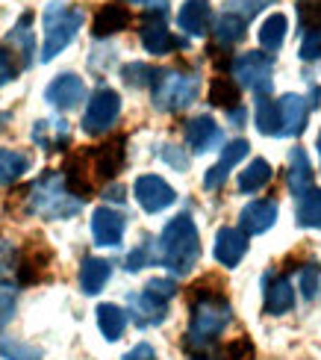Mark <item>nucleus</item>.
Segmentation results:
<instances>
[{
	"label": "nucleus",
	"instance_id": "nucleus-1",
	"mask_svg": "<svg viewBox=\"0 0 321 360\" xmlns=\"http://www.w3.org/2000/svg\"><path fill=\"white\" fill-rule=\"evenodd\" d=\"M159 260L174 275H189L197 266V260H201V236H197L192 216L180 213L165 224L159 236Z\"/></svg>",
	"mask_w": 321,
	"mask_h": 360
},
{
	"label": "nucleus",
	"instance_id": "nucleus-2",
	"mask_svg": "<svg viewBox=\"0 0 321 360\" xmlns=\"http://www.w3.org/2000/svg\"><path fill=\"white\" fill-rule=\"evenodd\" d=\"M27 207H30V213H36L41 219H68L83 207V201L74 198L68 192L63 174L48 172L30 186V204Z\"/></svg>",
	"mask_w": 321,
	"mask_h": 360
},
{
	"label": "nucleus",
	"instance_id": "nucleus-3",
	"mask_svg": "<svg viewBox=\"0 0 321 360\" xmlns=\"http://www.w3.org/2000/svg\"><path fill=\"white\" fill-rule=\"evenodd\" d=\"M230 325V304L227 298H195L192 304V319L186 331V346L204 349L209 342H216V337Z\"/></svg>",
	"mask_w": 321,
	"mask_h": 360
},
{
	"label": "nucleus",
	"instance_id": "nucleus-4",
	"mask_svg": "<svg viewBox=\"0 0 321 360\" xmlns=\"http://www.w3.org/2000/svg\"><path fill=\"white\" fill-rule=\"evenodd\" d=\"M83 27V9H71L65 4H51L44 12V44H41V63H51L63 53Z\"/></svg>",
	"mask_w": 321,
	"mask_h": 360
},
{
	"label": "nucleus",
	"instance_id": "nucleus-5",
	"mask_svg": "<svg viewBox=\"0 0 321 360\" xmlns=\"http://www.w3.org/2000/svg\"><path fill=\"white\" fill-rule=\"evenodd\" d=\"M154 107L162 112H180L189 103L197 101L201 92V80L195 74H180V71H159L154 80Z\"/></svg>",
	"mask_w": 321,
	"mask_h": 360
},
{
	"label": "nucleus",
	"instance_id": "nucleus-6",
	"mask_svg": "<svg viewBox=\"0 0 321 360\" xmlns=\"http://www.w3.org/2000/svg\"><path fill=\"white\" fill-rule=\"evenodd\" d=\"M230 71L236 77V86L251 89L256 95H268L271 92V74H274V59L268 53H259V51H248V53H239Z\"/></svg>",
	"mask_w": 321,
	"mask_h": 360
},
{
	"label": "nucleus",
	"instance_id": "nucleus-7",
	"mask_svg": "<svg viewBox=\"0 0 321 360\" xmlns=\"http://www.w3.org/2000/svg\"><path fill=\"white\" fill-rule=\"evenodd\" d=\"M118 112H121L118 92H112V89H98L83 112V130L89 136H100V133H106L118 122Z\"/></svg>",
	"mask_w": 321,
	"mask_h": 360
},
{
	"label": "nucleus",
	"instance_id": "nucleus-8",
	"mask_svg": "<svg viewBox=\"0 0 321 360\" xmlns=\"http://www.w3.org/2000/svg\"><path fill=\"white\" fill-rule=\"evenodd\" d=\"M133 195H136V201L142 204L145 213H159V210L171 207L174 198H177L174 189L168 186L159 174H142L133 184Z\"/></svg>",
	"mask_w": 321,
	"mask_h": 360
},
{
	"label": "nucleus",
	"instance_id": "nucleus-9",
	"mask_svg": "<svg viewBox=\"0 0 321 360\" xmlns=\"http://www.w3.org/2000/svg\"><path fill=\"white\" fill-rule=\"evenodd\" d=\"M44 98H48L51 107L68 112L86 101V83L77 77V74H59V77L44 89Z\"/></svg>",
	"mask_w": 321,
	"mask_h": 360
},
{
	"label": "nucleus",
	"instance_id": "nucleus-10",
	"mask_svg": "<svg viewBox=\"0 0 321 360\" xmlns=\"http://www.w3.org/2000/svg\"><path fill=\"white\" fill-rule=\"evenodd\" d=\"M91 162V177L98 180H112L121 169H124V136H115L106 145L95 148L91 154H86Z\"/></svg>",
	"mask_w": 321,
	"mask_h": 360
},
{
	"label": "nucleus",
	"instance_id": "nucleus-11",
	"mask_svg": "<svg viewBox=\"0 0 321 360\" xmlns=\"http://www.w3.org/2000/svg\"><path fill=\"white\" fill-rule=\"evenodd\" d=\"M124 228H127L124 216L115 213L110 207H98L95 216H91V233H95L98 245H106V248L118 245L121 239H124Z\"/></svg>",
	"mask_w": 321,
	"mask_h": 360
},
{
	"label": "nucleus",
	"instance_id": "nucleus-12",
	"mask_svg": "<svg viewBox=\"0 0 321 360\" xmlns=\"http://www.w3.org/2000/svg\"><path fill=\"white\" fill-rule=\"evenodd\" d=\"M277 112H280V136H301L310 118V103L301 95H283L277 101Z\"/></svg>",
	"mask_w": 321,
	"mask_h": 360
},
{
	"label": "nucleus",
	"instance_id": "nucleus-13",
	"mask_svg": "<svg viewBox=\"0 0 321 360\" xmlns=\"http://www.w3.org/2000/svg\"><path fill=\"white\" fill-rule=\"evenodd\" d=\"M248 148H251L248 139H233V142H227V145H224V151H221V160L207 172L204 186H207V189H218V186H224V180L230 177V172H233L236 162H242L244 157H248Z\"/></svg>",
	"mask_w": 321,
	"mask_h": 360
},
{
	"label": "nucleus",
	"instance_id": "nucleus-14",
	"mask_svg": "<svg viewBox=\"0 0 321 360\" xmlns=\"http://www.w3.org/2000/svg\"><path fill=\"white\" fill-rule=\"evenodd\" d=\"M274 221H277V201H274V198L271 201H251L239 213V224H242L244 236L266 233Z\"/></svg>",
	"mask_w": 321,
	"mask_h": 360
},
{
	"label": "nucleus",
	"instance_id": "nucleus-15",
	"mask_svg": "<svg viewBox=\"0 0 321 360\" xmlns=\"http://www.w3.org/2000/svg\"><path fill=\"white\" fill-rule=\"evenodd\" d=\"M186 142L195 154H204V151H212L216 145L224 142V133L209 115H197L186 124Z\"/></svg>",
	"mask_w": 321,
	"mask_h": 360
},
{
	"label": "nucleus",
	"instance_id": "nucleus-16",
	"mask_svg": "<svg viewBox=\"0 0 321 360\" xmlns=\"http://www.w3.org/2000/svg\"><path fill=\"white\" fill-rule=\"evenodd\" d=\"M177 24L189 36H207L212 24V6L209 0H186L177 12Z\"/></svg>",
	"mask_w": 321,
	"mask_h": 360
},
{
	"label": "nucleus",
	"instance_id": "nucleus-17",
	"mask_svg": "<svg viewBox=\"0 0 321 360\" xmlns=\"http://www.w3.org/2000/svg\"><path fill=\"white\" fill-rule=\"evenodd\" d=\"M244 251H248V236L236 228H221L216 233V260L227 269H233L242 263Z\"/></svg>",
	"mask_w": 321,
	"mask_h": 360
},
{
	"label": "nucleus",
	"instance_id": "nucleus-18",
	"mask_svg": "<svg viewBox=\"0 0 321 360\" xmlns=\"http://www.w3.org/2000/svg\"><path fill=\"white\" fill-rule=\"evenodd\" d=\"M313 186H315L313 162L303 148H295L292 157H289V189H292L295 198H301V195H307Z\"/></svg>",
	"mask_w": 321,
	"mask_h": 360
},
{
	"label": "nucleus",
	"instance_id": "nucleus-19",
	"mask_svg": "<svg viewBox=\"0 0 321 360\" xmlns=\"http://www.w3.org/2000/svg\"><path fill=\"white\" fill-rule=\"evenodd\" d=\"M295 307V290L289 278H268L266 281V313L268 316H283Z\"/></svg>",
	"mask_w": 321,
	"mask_h": 360
},
{
	"label": "nucleus",
	"instance_id": "nucleus-20",
	"mask_svg": "<svg viewBox=\"0 0 321 360\" xmlns=\"http://www.w3.org/2000/svg\"><path fill=\"white\" fill-rule=\"evenodd\" d=\"M130 313L136 325H159L165 316H168V302H162V298L150 295V292H139V295H130Z\"/></svg>",
	"mask_w": 321,
	"mask_h": 360
},
{
	"label": "nucleus",
	"instance_id": "nucleus-21",
	"mask_svg": "<svg viewBox=\"0 0 321 360\" xmlns=\"http://www.w3.org/2000/svg\"><path fill=\"white\" fill-rule=\"evenodd\" d=\"M91 166H89V157L86 154H77V157H71L68 162H65V174H63V180H65V186H68V192L71 195H77L80 201H86L89 195H91V189H95V184H91Z\"/></svg>",
	"mask_w": 321,
	"mask_h": 360
},
{
	"label": "nucleus",
	"instance_id": "nucleus-22",
	"mask_svg": "<svg viewBox=\"0 0 321 360\" xmlns=\"http://www.w3.org/2000/svg\"><path fill=\"white\" fill-rule=\"evenodd\" d=\"M142 44H145V51L148 53H154V56H162L174 48V36L168 33V27L162 18H157V15H148L145 24H142Z\"/></svg>",
	"mask_w": 321,
	"mask_h": 360
},
{
	"label": "nucleus",
	"instance_id": "nucleus-23",
	"mask_svg": "<svg viewBox=\"0 0 321 360\" xmlns=\"http://www.w3.org/2000/svg\"><path fill=\"white\" fill-rule=\"evenodd\" d=\"M130 24V9L127 6H118V4H106L98 9L95 15V27H91V33L95 39H103V36H115L121 30H127Z\"/></svg>",
	"mask_w": 321,
	"mask_h": 360
},
{
	"label": "nucleus",
	"instance_id": "nucleus-24",
	"mask_svg": "<svg viewBox=\"0 0 321 360\" xmlns=\"http://www.w3.org/2000/svg\"><path fill=\"white\" fill-rule=\"evenodd\" d=\"M71 139V130L63 118H51V122H36L33 127V142L41 145L44 151H59Z\"/></svg>",
	"mask_w": 321,
	"mask_h": 360
},
{
	"label": "nucleus",
	"instance_id": "nucleus-25",
	"mask_svg": "<svg viewBox=\"0 0 321 360\" xmlns=\"http://www.w3.org/2000/svg\"><path fill=\"white\" fill-rule=\"evenodd\" d=\"M112 275V266L100 260V257H86L83 266H80V290L86 295H98L103 287H106V281H110Z\"/></svg>",
	"mask_w": 321,
	"mask_h": 360
},
{
	"label": "nucleus",
	"instance_id": "nucleus-26",
	"mask_svg": "<svg viewBox=\"0 0 321 360\" xmlns=\"http://www.w3.org/2000/svg\"><path fill=\"white\" fill-rule=\"evenodd\" d=\"M286 30H289V21H286L283 12L268 15L263 21V27H259V44H263V51H268V53L280 51L283 41H286Z\"/></svg>",
	"mask_w": 321,
	"mask_h": 360
},
{
	"label": "nucleus",
	"instance_id": "nucleus-27",
	"mask_svg": "<svg viewBox=\"0 0 321 360\" xmlns=\"http://www.w3.org/2000/svg\"><path fill=\"white\" fill-rule=\"evenodd\" d=\"M98 328L106 340L115 342V340H121V334H124V328H127V313L118 304H100L98 307Z\"/></svg>",
	"mask_w": 321,
	"mask_h": 360
},
{
	"label": "nucleus",
	"instance_id": "nucleus-28",
	"mask_svg": "<svg viewBox=\"0 0 321 360\" xmlns=\"http://www.w3.org/2000/svg\"><path fill=\"white\" fill-rule=\"evenodd\" d=\"M30 21H33V15H21V21L12 27V33L6 36V41L12 48L21 51V65H30L33 63V53H36V41H33V33H30Z\"/></svg>",
	"mask_w": 321,
	"mask_h": 360
},
{
	"label": "nucleus",
	"instance_id": "nucleus-29",
	"mask_svg": "<svg viewBox=\"0 0 321 360\" xmlns=\"http://www.w3.org/2000/svg\"><path fill=\"white\" fill-rule=\"evenodd\" d=\"M239 86L230 77H216L209 83V103L221 110H236L239 107Z\"/></svg>",
	"mask_w": 321,
	"mask_h": 360
},
{
	"label": "nucleus",
	"instance_id": "nucleus-30",
	"mask_svg": "<svg viewBox=\"0 0 321 360\" xmlns=\"http://www.w3.org/2000/svg\"><path fill=\"white\" fill-rule=\"evenodd\" d=\"M244 33H248V21L239 18V15L224 12L221 18L216 21V39H218V44H224V48H230V44L242 41Z\"/></svg>",
	"mask_w": 321,
	"mask_h": 360
},
{
	"label": "nucleus",
	"instance_id": "nucleus-31",
	"mask_svg": "<svg viewBox=\"0 0 321 360\" xmlns=\"http://www.w3.org/2000/svg\"><path fill=\"white\" fill-rule=\"evenodd\" d=\"M27 169H30V157L27 154L9 151V148L0 151V184H4V186H12Z\"/></svg>",
	"mask_w": 321,
	"mask_h": 360
},
{
	"label": "nucleus",
	"instance_id": "nucleus-32",
	"mask_svg": "<svg viewBox=\"0 0 321 360\" xmlns=\"http://www.w3.org/2000/svg\"><path fill=\"white\" fill-rule=\"evenodd\" d=\"M256 127H259V133H266V136H280L277 101L259 95V101H256Z\"/></svg>",
	"mask_w": 321,
	"mask_h": 360
},
{
	"label": "nucleus",
	"instance_id": "nucleus-33",
	"mask_svg": "<svg viewBox=\"0 0 321 360\" xmlns=\"http://www.w3.org/2000/svg\"><path fill=\"white\" fill-rule=\"evenodd\" d=\"M298 224L301 228H321V189H310L298 198Z\"/></svg>",
	"mask_w": 321,
	"mask_h": 360
},
{
	"label": "nucleus",
	"instance_id": "nucleus-34",
	"mask_svg": "<svg viewBox=\"0 0 321 360\" xmlns=\"http://www.w3.org/2000/svg\"><path fill=\"white\" fill-rule=\"evenodd\" d=\"M271 174L274 172H271V166H268L266 160H254L251 166L239 174V189L242 192H259L271 180Z\"/></svg>",
	"mask_w": 321,
	"mask_h": 360
},
{
	"label": "nucleus",
	"instance_id": "nucleus-35",
	"mask_svg": "<svg viewBox=\"0 0 321 360\" xmlns=\"http://www.w3.org/2000/svg\"><path fill=\"white\" fill-rule=\"evenodd\" d=\"M157 74H159L157 68H150V65H145V63H130V65L121 68V77H124V83H127V86H133V89L154 86Z\"/></svg>",
	"mask_w": 321,
	"mask_h": 360
},
{
	"label": "nucleus",
	"instance_id": "nucleus-36",
	"mask_svg": "<svg viewBox=\"0 0 321 360\" xmlns=\"http://www.w3.org/2000/svg\"><path fill=\"white\" fill-rule=\"evenodd\" d=\"M0 357H6V360H41V352L36 346H27L21 340L0 337Z\"/></svg>",
	"mask_w": 321,
	"mask_h": 360
},
{
	"label": "nucleus",
	"instance_id": "nucleus-37",
	"mask_svg": "<svg viewBox=\"0 0 321 360\" xmlns=\"http://www.w3.org/2000/svg\"><path fill=\"white\" fill-rule=\"evenodd\" d=\"M51 263V254L48 251H39V254H33V251H27L24 254V260H21V266H18V278H21V283H33L39 275H41V269Z\"/></svg>",
	"mask_w": 321,
	"mask_h": 360
},
{
	"label": "nucleus",
	"instance_id": "nucleus-38",
	"mask_svg": "<svg viewBox=\"0 0 321 360\" xmlns=\"http://www.w3.org/2000/svg\"><path fill=\"white\" fill-rule=\"evenodd\" d=\"M298 24L301 30L318 33L321 30V0H298Z\"/></svg>",
	"mask_w": 321,
	"mask_h": 360
},
{
	"label": "nucleus",
	"instance_id": "nucleus-39",
	"mask_svg": "<svg viewBox=\"0 0 321 360\" xmlns=\"http://www.w3.org/2000/svg\"><path fill=\"white\" fill-rule=\"evenodd\" d=\"M268 4H274V0H227V9H224V12L239 15V18L251 21L259 9H266Z\"/></svg>",
	"mask_w": 321,
	"mask_h": 360
},
{
	"label": "nucleus",
	"instance_id": "nucleus-40",
	"mask_svg": "<svg viewBox=\"0 0 321 360\" xmlns=\"http://www.w3.org/2000/svg\"><path fill=\"white\" fill-rule=\"evenodd\" d=\"M318 281H321V269L315 263H307L301 269V292H303V298H315Z\"/></svg>",
	"mask_w": 321,
	"mask_h": 360
},
{
	"label": "nucleus",
	"instance_id": "nucleus-41",
	"mask_svg": "<svg viewBox=\"0 0 321 360\" xmlns=\"http://www.w3.org/2000/svg\"><path fill=\"white\" fill-rule=\"evenodd\" d=\"M224 360H254V342L248 337H239L224 346Z\"/></svg>",
	"mask_w": 321,
	"mask_h": 360
},
{
	"label": "nucleus",
	"instance_id": "nucleus-42",
	"mask_svg": "<svg viewBox=\"0 0 321 360\" xmlns=\"http://www.w3.org/2000/svg\"><path fill=\"white\" fill-rule=\"evenodd\" d=\"M18 63H15V53H9L6 48H0V86L12 83L15 77H18Z\"/></svg>",
	"mask_w": 321,
	"mask_h": 360
},
{
	"label": "nucleus",
	"instance_id": "nucleus-43",
	"mask_svg": "<svg viewBox=\"0 0 321 360\" xmlns=\"http://www.w3.org/2000/svg\"><path fill=\"white\" fill-rule=\"evenodd\" d=\"M145 292H150V295H157V298H162V302H168L174 292H177V283L174 281H168V278H154L145 287Z\"/></svg>",
	"mask_w": 321,
	"mask_h": 360
},
{
	"label": "nucleus",
	"instance_id": "nucleus-44",
	"mask_svg": "<svg viewBox=\"0 0 321 360\" xmlns=\"http://www.w3.org/2000/svg\"><path fill=\"white\" fill-rule=\"evenodd\" d=\"M301 59L303 63H313V59H321V30L318 33H307L301 44Z\"/></svg>",
	"mask_w": 321,
	"mask_h": 360
},
{
	"label": "nucleus",
	"instance_id": "nucleus-45",
	"mask_svg": "<svg viewBox=\"0 0 321 360\" xmlns=\"http://www.w3.org/2000/svg\"><path fill=\"white\" fill-rule=\"evenodd\" d=\"M12 316H15V292L0 287V328H4Z\"/></svg>",
	"mask_w": 321,
	"mask_h": 360
},
{
	"label": "nucleus",
	"instance_id": "nucleus-46",
	"mask_svg": "<svg viewBox=\"0 0 321 360\" xmlns=\"http://www.w3.org/2000/svg\"><path fill=\"white\" fill-rule=\"evenodd\" d=\"M12 266H15V248L0 239V275H6Z\"/></svg>",
	"mask_w": 321,
	"mask_h": 360
},
{
	"label": "nucleus",
	"instance_id": "nucleus-47",
	"mask_svg": "<svg viewBox=\"0 0 321 360\" xmlns=\"http://www.w3.org/2000/svg\"><path fill=\"white\" fill-rule=\"evenodd\" d=\"M148 263V248L142 245V248H136V251H130V257H127V272H139V269Z\"/></svg>",
	"mask_w": 321,
	"mask_h": 360
},
{
	"label": "nucleus",
	"instance_id": "nucleus-48",
	"mask_svg": "<svg viewBox=\"0 0 321 360\" xmlns=\"http://www.w3.org/2000/svg\"><path fill=\"white\" fill-rule=\"evenodd\" d=\"M124 360H157V352L148 346V342H139L133 352H127L124 354Z\"/></svg>",
	"mask_w": 321,
	"mask_h": 360
},
{
	"label": "nucleus",
	"instance_id": "nucleus-49",
	"mask_svg": "<svg viewBox=\"0 0 321 360\" xmlns=\"http://www.w3.org/2000/svg\"><path fill=\"white\" fill-rule=\"evenodd\" d=\"M162 157L171 162L174 169H180V172H186V166H189V160H186V154H180V151H171V145H165V151H162Z\"/></svg>",
	"mask_w": 321,
	"mask_h": 360
},
{
	"label": "nucleus",
	"instance_id": "nucleus-50",
	"mask_svg": "<svg viewBox=\"0 0 321 360\" xmlns=\"http://www.w3.org/2000/svg\"><path fill=\"white\" fill-rule=\"evenodd\" d=\"M106 198H110V201H124V189H121V186H112L110 192H106Z\"/></svg>",
	"mask_w": 321,
	"mask_h": 360
},
{
	"label": "nucleus",
	"instance_id": "nucleus-51",
	"mask_svg": "<svg viewBox=\"0 0 321 360\" xmlns=\"http://www.w3.org/2000/svg\"><path fill=\"white\" fill-rule=\"evenodd\" d=\"M9 118H12L9 112H0V130H4V127H6V122H9Z\"/></svg>",
	"mask_w": 321,
	"mask_h": 360
},
{
	"label": "nucleus",
	"instance_id": "nucleus-52",
	"mask_svg": "<svg viewBox=\"0 0 321 360\" xmlns=\"http://www.w3.org/2000/svg\"><path fill=\"white\" fill-rule=\"evenodd\" d=\"M124 4H142V0H124Z\"/></svg>",
	"mask_w": 321,
	"mask_h": 360
},
{
	"label": "nucleus",
	"instance_id": "nucleus-53",
	"mask_svg": "<svg viewBox=\"0 0 321 360\" xmlns=\"http://www.w3.org/2000/svg\"><path fill=\"white\" fill-rule=\"evenodd\" d=\"M318 154H321V133H318Z\"/></svg>",
	"mask_w": 321,
	"mask_h": 360
},
{
	"label": "nucleus",
	"instance_id": "nucleus-54",
	"mask_svg": "<svg viewBox=\"0 0 321 360\" xmlns=\"http://www.w3.org/2000/svg\"><path fill=\"white\" fill-rule=\"evenodd\" d=\"M192 360H209V357H192Z\"/></svg>",
	"mask_w": 321,
	"mask_h": 360
}]
</instances>
